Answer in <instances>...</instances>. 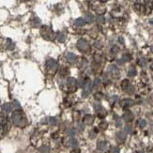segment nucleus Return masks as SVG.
Instances as JSON below:
<instances>
[{
	"label": "nucleus",
	"mask_w": 153,
	"mask_h": 153,
	"mask_svg": "<svg viewBox=\"0 0 153 153\" xmlns=\"http://www.w3.org/2000/svg\"><path fill=\"white\" fill-rule=\"evenodd\" d=\"M92 83L90 82V80H86L85 81V85H84V90H83V93H82V95H83V97L84 98H85V97H88V94L89 93L92 91Z\"/></svg>",
	"instance_id": "nucleus-8"
},
{
	"label": "nucleus",
	"mask_w": 153,
	"mask_h": 153,
	"mask_svg": "<svg viewBox=\"0 0 153 153\" xmlns=\"http://www.w3.org/2000/svg\"><path fill=\"white\" fill-rule=\"evenodd\" d=\"M94 109H95V111L96 112H100L101 110H102V107L101 106V104H99V103H96V104H94Z\"/></svg>",
	"instance_id": "nucleus-25"
},
{
	"label": "nucleus",
	"mask_w": 153,
	"mask_h": 153,
	"mask_svg": "<svg viewBox=\"0 0 153 153\" xmlns=\"http://www.w3.org/2000/svg\"><path fill=\"white\" fill-rule=\"evenodd\" d=\"M85 19H86V21H88V23H92L93 20H94V17H93V15L91 14V13H86Z\"/></svg>",
	"instance_id": "nucleus-21"
},
{
	"label": "nucleus",
	"mask_w": 153,
	"mask_h": 153,
	"mask_svg": "<svg viewBox=\"0 0 153 153\" xmlns=\"http://www.w3.org/2000/svg\"><path fill=\"white\" fill-rule=\"evenodd\" d=\"M123 119L126 122H131L132 119H134V115H132L131 112L128 111V112H126L125 114L123 115Z\"/></svg>",
	"instance_id": "nucleus-10"
},
{
	"label": "nucleus",
	"mask_w": 153,
	"mask_h": 153,
	"mask_svg": "<svg viewBox=\"0 0 153 153\" xmlns=\"http://www.w3.org/2000/svg\"><path fill=\"white\" fill-rule=\"evenodd\" d=\"M66 57H67V60L70 62V63H75L76 59H77V56L74 54V53H68L67 56H66Z\"/></svg>",
	"instance_id": "nucleus-11"
},
{
	"label": "nucleus",
	"mask_w": 153,
	"mask_h": 153,
	"mask_svg": "<svg viewBox=\"0 0 153 153\" xmlns=\"http://www.w3.org/2000/svg\"><path fill=\"white\" fill-rule=\"evenodd\" d=\"M39 151L42 153H49L50 152V148L48 146H42V147L39 148Z\"/></svg>",
	"instance_id": "nucleus-19"
},
{
	"label": "nucleus",
	"mask_w": 153,
	"mask_h": 153,
	"mask_svg": "<svg viewBox=\"0 0 153 153\" xmlns=\"http://www.w3.org/2000/svg\"><path fill=\"white\" fill-rule=\"evenodd\" d=\"M135 11L142 15H149L153 10V0H134Z\"/></svg>",
	"instance_id": "nucleus-1"
},
{
	"label": "nucleus",
	"mask_w": 153,
	"mask_h": 153,
	"mask_svg": "<svg viewBox=\"0 0 153 153\" xmlns=\"http://www.w3.org/2000/svg\"><path fill=\"white\" fill-rule=\"evenodd\" d=\"M10 129L8 117L6 115L0 113V138H2Z\"/></svg>",
	"instance_id": "nucleus-3"
},
{
	"label": "nucleus",
	"mask_w": 153,
	"mask_h": 153,
	"mask_svg": "<svg viewBox=\"0 0 153 153\" xmlns=\"http://www.w3.org/2000/svg\"><path fill=\"white\" fill-rule=\"evenodd\" d=\"M70 143H71V146L72 148H77L78 147V141L76 140V139H74V138H72V139H71V141H70Z\"/></svg>",
	"instance_id": "nucleus-22"
},
{
	"label": "nucleus",
	"mask_w": 153,
	"mask_h": 153,
	"mask_svg": "<svg viewBox=\"0 0 153 153\" xmlns=\"http://www.w3.org/2000/svg\"><path fill=\"white\" fill-rule=\"evenodd\" d=\"M152 65H153V63H152Z\"/></svg>",
	"instance_id": "nucleus-33"
},
{
	"label": "nucleus",
	"mask_w": 153,
	"mask_h": 153,
	"mask_svg": "<svg viewBox=\"0 0 153 153\" xmlns=\"http://www.w3.org/2000/svg\"><path fill=\"white\" fill-rule=\"evenodd\" d=\"M100 84H101V79H100V78H96L94 80V85H100Z\"/></svg>",
	"instance_id": "nucleus-29"
},
{
	"label": "nucleus",
	"mask_w": 153,
	"mask_h": 153,
	"mask_svg": "<svg viewBox=\"0 0 153 153\" xmlns=\"http://www.w3.org/2000/svg\"><path fill=\"white\" fill-rule=\"evenodd\" d=\"M12 109V106L10 103H4L2 105V110L5 112V113H10Z\"/></svg>",
	"instance_id": "nucleus-15"
},
{
	"label": "nucleus",
	"mask_w": 153,
	"mask_h": 153,
	"mask_svg": "<svg viewBox=\"0 0 153 153\" xmlns=\"http://www.w3.org/2000/svg\"><path fill=\"white\" fill-rule=\"evenodd\" d=\"M97 147H98V149L99 150H105L106 149V147H107V144H106L105 141H99L98 142V145H97Z\"/></svg>",
	"instance_id": "nucleus-13"
},
{
	"label": "nucleus",
	"mask_w": 153,
	"mask_h": 153,
	"mask_svg": "<svg viewBox=\"0 0 153 153\" xmlns=\"http://www.w3.org/2000/svg\"><path fill=\"white\" fill-rule=\"evenodd\" d=\"M118 150H119L118 148H113L112 149V152L113 153H118Z\"/></svg>",
	"instance_id": "nucleus-31"
},
{
	"label": "nucleus",
	"mask_w": 153,
	"mask_h": 153,
	"mask_svg": "<svg viewBox=\"0 0 153 153\" xmlns=\"http://www.w3.org/2000/svg\"><path fill=\"white\" fill-rule=\"evenodd\" d=\"M49 123H50V125L55 126V125L57 124V119L56 117H50L49 118Z\"/></svg>",
	"instance_id": "nucleus-23"
},
{
	"label": "nucleus",
	"mask_w": 153,
	"mask_h": 153,
	"mask_svg": "<svg viewBox=\"0 0 153 153\" xmlns=\"http://www.w3.org/2000/svg\"><path fill=\"white\" fill-rule=\"evenodd\" d=\"M89 1H92V0H89Z\"/></svg>",
	"instance_id": "nucleus-32"
},
{
	"label": "nucleus",
	"mask_w": 153,
	"mask_h": 153,
	"mask_svg": "<svg viewBox=\"0 0 153 153\" xmlns=\"http://www.w3.org/2000/svg\"><path fill=\"white\" fill-rule=\"evenodd\" d=\"M11 121L16 127L24 128L27 124V119L22 110H15L11 115Z\"/></svg>",
	"instance_id": "nucleus-2"
},
{
	"label": "nucleus",
	"mask_w": 153,
	"mask_h": 153,
	"mask_svg": "<svg viewBox=\"0 0 153 153\" xmlns=\"http://www.w3.org/2000/svg\"><path fill=\"white\" fill-rule=\"evenodd\" d=\"M75 25L77 26H83V25H85V21L83 18H78V19L75 20Z\"/></svg>",
	"instance_id": "nucleus-16"
},
{
	"label": "nucleus",
	"mask_w": 153,
	"mask_h": 153,
	"mask_svg": "<svg viewBox=\"0 0 153 153\" xmlns=\"http://www.w3.org/2000/svg\"><path fill=\"white\" fill-rule=\"evenodd\" d=\"M136 74V71L134 68H131L130 71H129V76H134Z\"/></svg>",
	"instance_id": "nucleus-26"
},
{
	"label": "nucleus",
	"mask_w": 153,
	"mask_h": 153,
	"mask_svg": "<svg viewBox=\"0 0 153 153\" xmlns=\"http://www.w3.org/2000/svg\"><path fill=\"white\" fill-rule=\"evenodd\" d=\"M146 125H147V121H146L145 119H140V120H139V126H140V128H145Z\"/></svg>",
	"instance_id": "nucleus-24"
},
{
	"label": "nucleus",
	"mask_w": 153,
	"mask_h": 153,
	"mask_svg": "<svg viewBox=\"0 0 153 153\" xmlns=\"http://www.w3.org/2000/svg\"><path fill=\"white\" fill-rule=\"evenodd\" d=\"M93 120H94V117H93L92 116H90V115H88V116H85L84 117V122L85 124H88V125L92 124L93 123Z\"/></svg>",
	"instance_id": "nucleus-14"
},
{
	"label": "nucleus",
	"mask_w": 153,
	"mask_h": 153,
	"mask_svg": "<svg viewBox=\"0 0 153 153\" xmlns=\"http://www.w3.org/2000/svg\"><path fill=\"white\" fill-rule=\"evenodd\" d=\"M41 34H42V38L47 39V41H52L55 37V34H54V32H53L52 28L50 27V26H46V25H44L42 27Z\"/></svg>",
	"instance_id": "nucleus-4"
},
{
	"label": "nucleus",
	"mask_w": 153,
	"mask_h": 153,
	"mask_svg": "<svg viewBox=\"0 0 153 153\" xmlns=\"http://www.w3.org/2000/svg\"><path fill=\"white\" fill-rule=\"evenodd\" d=\"M77 48L81 51V52H88L89 50V45L88 43V42L85 41L84 39H79L77 42Z\"/></svg>",
	"instance_id": "nucleus-6"
},
{
	"label": "nucleus",
	"mask_w": 153,
	"mask_h": 153,
	"mask_svg": "<svg viewBox=\"0 0 153 153\" xmlns=\"http://www.w3.org/2000/svg\"><path fill=\"white\" fill-rule=\"evenodd\" d=\"M13 104H14V106L16 108H20V103L17 101H13Z\"/></svg>",
	"instance_id": "nucleus-30"
},
{
	"label": "nucleus",
	"mask_w": 153,
	"mask_h": 153,
	"mask_svg": "<svg viewBox=\"0 0 153 153\" xmlns=\"http://www.w3.org/2000/svg\"><path fill=\"white\" fill-rule=\"evenodd\" d=\"M110 71L112 74H118V69L116 67V66H111V67L109 68Z\"/></svg>",
	"instance_id": "nucleus-20"
},
{
	"label": "nucleus",
	"mask_w": 153,
	"mask_h": 153,
	"mask_svg": "<svg viewBox=\"0 0 153 153\" xmlns=\"http://www.w3.org/2000/svg\"><path fill=\"white\" fill-rule=\"evenodd\" d=\"M58 67V64L57 62L55 60V59H48L47 62H46V69L49 72H52V74H54V72L56 71V69Z\"/></svg>",
	"instance_id": "nucleus-5"
},
{
	"label": "nucleus",
	"mask_w": 153,
	"mask_h": 153,
	"mask_svg": "<svg viewBox=\"0 0 153 153\" xmlns=\"http://www.w3.org/2000/svg\"><path fill=\"white\" fill-rule=\"evenodd\" d=\"M134 104V102L131 101V100H124V101L121 102V106L124 108L130 107V106H132Z\"/></svg>",
	"instance_id": "nucleus-12"
},
{
	"label": "nucleus",
	"mask_w": 153,
	"mask_h": 153,
	"mask_svg": "<svg viewBox=\"0 0 153 153\" xmlns=\"http://www.w3.org/2000/svg\"><path fill=\"white\" fill-rule=\"evenodd\" d=\"M65 39H66V36H65V34H63V33H58L57 34V41L59 42H64Z\"/></svg>",
	"instance_id": "nucleus-18"
},
{
	"label": "nucleus",
	"mask_w": 153,
	"mask_h": 153,
	"mask_svg": "<svg viewBox=\"0 0 153 153\" xmlns=\"http://www.w3.org/2000/svg\"><path fill=\"white\" fill-rule=\"evenodd\" d=\"M68 134H69L70 136H74V135H75V129H70V130L68 131Z\"/></svg>",
	"instance_id": "nucleus-27"
},
{
	"label": "nucleus",
	"mask_w": 153,
	"mask_h": 153,
	"mask_svg": "<svg viewBox=\"0 0 153 153\" xmlns=\"http://www.w3.org/2000/svg\"><path fill=\"white\" fill-rule=\"evenodd\" d=\"M125 131H127V132H129V134L132 132V129H131V126H126V127H125Z\"/></svg>",
	"instance_id": "nucleus-28"
},
{
	"label": "nucleus",
	"mask_w": 153,
	"mask_h": 153,
	"mask_svg": "<svg viewBox=\"0 0 153 153\" xmlns=\"http://www.w3.org/2000/svg\"><path fill=\"white\" fill-rule=\"evenodd\" d=\"M67 86L71 91H75L77 88V81L74 78H69L67 80Z\"/></svg>",
	"instance_id": "nucleus-9"
},
{
	"label": "nucleus",
	"mask_w": 153,
	"mask_h": 153,
	"mask_svg": "<svg viewBox=\"0 0 153 153\" xmlns=\"http://www.w3.org/2000/svg\"><path fill=\"white\" fill-rule=\"evenodd\" d=\"M117 138L119 139L120 141H124L125 139H126V134L124 131H118L117 132Z\"/></svg>",
	"instance_id": "nucleus-17"
},
{
	"label": "nucleus",
	"mask_w": 153,
	"mask_h": 153,
	"mask_svg": "<svg viewBox=\"0 0 153 153\" xmlns=\"http://www.w3.org/2000/svg\"><path fill=\"white\" fill-rule=\"evenodd\" d=\"M121 86H122V89L126 92L128 93V94H132L134 91V86L131 85V84L128 81V80H124L121 84Z\"/></svg>",
	"instance_id": "nucleus-7"
}]
</instances>
